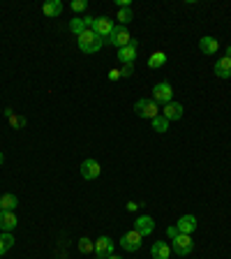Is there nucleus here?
Here are the masks:
<instances>
[{
    "label": "nucleus",
    "mask_w": 231,
    "mask_h": 259,
    "mask_svg": "<svg viewBox=\"0 0 231 259\" xmlns=\"http://www.w3.org/2000/svg\"><path fill=\"white\" fill-rule=\"evenodd\" d=\"M213 72H215L217 76H220V79H229L231 76V58H220L215 63V67H213Z\"/></svg>",
    "instance_id": "obj_16"
},
{
    "label": "nucleus",
    "mask_w": 231,
    "mask_h": 259,
    "mask_svg": "<svg viewBox=\"0 0 231 259\" xmlns=\"http://www.w3.org/2000/svg\"><path fill=\"white\" fill-rule=\"evenodd\" d=\"M42 12L47 16H60V12H63V3H60V0H49V3H44Z\"/></svg>",
    "instance_id": "obj_18"
},
{
    "label": "nucleus",
    "mask_w": 231,
    "mask_h": 259,
    "mask_svg": "<svg viewBox=\"0 0 231 259\" xmlns=\"http://www.w3.org/2000/svg\"><path fill=\"white\" fill-rule=\"evenodd\" d=\"M176 227H178V232L180 234H192L194 229H197V218L194 215H183L180 220L176 222Z\"/></svg>",
    "instance_id": "obj_15"
},
{
    "label": "nucleus",
    "mask_w": 231,
    "mask_h": 259,
    "mask_svg": "<svg viewBox=\"0 0 231 259\" xmlns=\"http://www.w3.org/2000/svg\"><path fill=\"white\" fill-rule=\"evenodd\" d=\"M109 79H111V81H118L120 79V70H111V72H109Z\"/></svg>",
    "instance_id": "obj_30"
},
{
    "label": "nucleus",
    "mask_w": 231,
    "mask_h": 259,
    "mask_svg": "<svg viewBox=\"0 0 231 259\" xmlns=\"http://www.w3.org/2000/svg\"><path fill=\"white\" fill-rule=\"evenodd\" d=\"M16 225H19V220H16L14 210H0V229L3 232H12Z\"/></svg>",
    "instance_id": "obj_12"
},
{
    "label": "nucleus",
    "mask_w": 231,
    "mask_h": 259,
    "mask_svg": "<svg viewBox=\"0 0 231 259\" xmlns=\"http://www.w3.org/2000/svg\"><path fill=\"white\" fill-rule=\"evenodd\" d=\"M86 7H88L86 0H74V3H72V10H74V12H83Z\"/></svg>",
    "instance_id": "obj_27"
},
{
    "label": "nucleus",
    "mask_w": 231,
    "mask_h": 259,
    "mask_svg": "<svg viewBox=\"0 0 231 259\" xmlns=\"http://www.w3.org/2000/svg\"><path fill=\"white\" fill-rule=\"evenodd\" d=\"M132 74H134V65H123L120 76H132Z\"/></svg>",
    "instance_id": "obj_28"
},
{
    "label": "nucleus",
    "mask_w": 231,
    "mask_h": 259,
    "mask_svg": "<svg viewBox=\"0 0 231 259\" xmlns=\"http://www.w3.org/2000/svg\"><path fill=\"white\" fill-rule=\"evenodd\" d=\"M102 167H100V162L97 160H83L81 162V176L86 178V181H93V178L100 176Z\"/></svg>",
    "instance_id": "obj_8"
},
{
    "label": "nucleus",
    "mask_w": 231,
    "mask_h": 259,
    "mask_svg": "<svg viewBox=\"0 0 231 259\" xmlns=\"http://www.w3.org/2000/svg\"><path fill=\"white\" fill-rule=\"evenodd\" d=\"M173 97V88L171 83H167V81H162V83H157L155 88H153V102H160V104H169Z\"/></svg>",
    "instance_id": "obj_5"
},
{
    "label": "nucleus",
    "mask_w": 231,
    "mask_h": 259,
    "mask_svg": "<svg viewBox=\"0 0 231 259\" xmlns=\"http://www.w3.org/2000/svg\"><path fill=\"white\" fill-rule=\"evenodd\" d=\"M107 259H120V257H116V254H109V257Z\"/></svg>",
    "instance_id": "obj_34"
},
{
    "label": "nucleus",
    "mask_w": 231,
    "mask_h": 259,
    "mask_svg": "<svg viewBox=\"0 0 231 259\" xmlns=\"http://www.w3.org/2000/svg\"><path fill=\"white\" fill-rule=\"evenodd\" d=\"M70 30L74 32L76 37H79V35H83V32L88 30V28H86V23H83V19H72V21H70Z\"/></svg>",
    "instance_id": "obj_24"
},
{
    "label": "nucleus",
    "mask_w": 231,
    "mask_h": 259,
    "mask_svg": "<svg viewBox=\"0 0 231 259\" xmlns=\"http://www.w3.org/2000/svg\"><path fill=\"white\" fill-rule=\"evenodd\" d=\"M162 116L171 123V120H180L183 118V104H178V102H169L164 104V109H162Z\"/></svg>",
    "instance_id": "obj_10"
},
{
    "label": "nucleus",
    "mask_w": 231,
    "mask_h": 259,
    "mask_svg": "<svg viewBox=\"0 0 231 259\" xmlns=\"http://www.w3.org/2000/svg\"><path fill=\"white\" fill-rule=\"evenodd\" d=\"M178 234H180V232H178V227H176V225H169V227H167V236L171 238V241L178 236Z\"/></svg>",
    "instance_id": "obj_29"
},
{
    "label": "nucleus",
    "mask_w": 231,
    "mask_h": 259,
    "mask_svg": "<svg viewBox=\"0 0 231 259\" xmlns=\"http://www.w3.org/2000/svg\"><path fill=\"white\" fill-rule=\"evenodd\" d=\"M107 44H113V47H118V49H123V47H127L129 42H132V35H129V30L125 26H116L111 30V35H109L107 39H104Z\"/></svg>",
    "instance_id": "obj_3"
},
{
    "label": "nucleus",
    "mask_w": 231,
    "mask_h": 259,
    "mask_svg": "<svg viewBox=\"0 0 231 259\" xmlns=\"http://www.w3.org/2000/svg\"><path fill=\"white\" fill-rule=\"evenodd\" d=\"M3 162H5V155H3V153H0V167H3Z\"/></svg>",
    "instance_id": "obj_32"
},
{
    "label": "nucleus",
    "mask_w": 231,
    "mask_h": 259,
    "mask_svg": "<svg viewBox=\"0 0 231 259\" xmlns=\"http://www.w3.org/2000/svg\"><path fill=\"white\" fill-rule=\"evenodd\" d=\"M113 252V241L109 236H100L95 241V254H104V257H109V254Z\"/></svg>",
    "instance_id": "obj_14"
},
{
    "label": "nucleus",
    "mask_w": 231,
    "mask_h": 259,
    "mask_svg": "<svg viewBox=\"0 0 231 259\" xmlns=\"http://www.w3.org/2000/svg\"><path fill=\"white\" fill-rule=\"evenodd\" d=\"M171 250L178 254V257H188V254L194 250V241L190 238V234H178V236L171 241Z\"/></svg>",
    "instance_id": "obj_2"
},
{
    "label": "nucleus",
    "mask_w": 231,
    "mask_h": 259,
    "mask_svg": "<svg viewBox=\"0 0 231 259\" xmlns=\"http://www.w3.org/2000/svg\"><path fill=\"white\" fill-rule=\"evenodd\" d=\"M164 63H167V54H164V51H155V54L148 58V67H151V70H157V67H162Z\"/></svg>",
    "instance_id": "obj_20"
},
{
    "label": "nucleus",
    "mask_w": 231,
    "mask_h": 259,
    "mask_svg": "<svg viewBox=\"0 0 231 259\" xmlns=\"http://www.w3.org/2000/svg\"><path fill=\"white\" fill-rule=\"evenodd\" d=\"M118 19H120V23H129V21H134V10H132V7H120Z\"/></svg>",
    "instance_id": "obj_26"
},
{
    "label": "nucleus",
    "mask_w": 231,
    "mask_h": 259,
    "mask_svg": "<svg viewBox=\"0 0 231 259\" xmlns=\"http://www.w3.org/2000/svg\"><path fill=\"white\" fill-rule=\"evenodd\" d=\"M12 245H14V236H12L10 232H5L3 236H0V257H3V254H5Z\"/></svg>",
    "instance_id": "obj_21"
},
{
    "label": "nucleus",
    "mask_w": 231,
    "mask_h": 259,
    "mask_svg": "<svg viewBox=\"0 0 231 259\" xmlns=\"http://www.w3.org/2000/svg\"><path fill=\"white\" fill-rule=\"evenodd\" d=\"M76 42H79V49L83 54H97V51L104 47V39L100 37L95 30H86L83 35L76 37Z\"/></svg>",
    "instance_id": "obj_1"
},
{
    "label": "nucleus",
    "mask_w": 231,
    "mask_h": 259,
    "mask_svg": "<svg viewBox=\"0 0 231 259\" xmlns=\"http://www.w3.org/2000/svg\"><path fill=\"white\" fill-rule=\"evenodd\" d=\"M134 229L141 236H148V234H153V229H155V220H153L151 215H141V218H136Z\"/></svg>",
    "instance_id": "obj_11"
},
{
    "label": "nucleus",
    "mask_w": 231,
    "mask_h": 259,
    "mask_svg": "<svg viewBox=\"0 0 231 259\" xmlns=\"http://www.w3.org/2000/svg\"><path fill=\"white\" fill-rule=\"evenodd\" d=\"M151 257L153 259H169V257H171V248H169L164 241H157V243H153Z\"/></svg>",
    "instance_id": "obj_13"
},
{
    "label": "nucleus",
    "mask_w": 231,
    "mask_h": 259,
    "mask_svg": "<svg viewBox=\"0 0 231 259\" xmlns=\"http://www.w3.org/2000/svg\"><path fill=\"white\" fill-rule=\"evenodd\" d=\"M153 130L160 132V135H164V132L169 130V120L164 118V116H155V118H153Z\"/></svg>",
    "instance_id": "obj_23"
},
{
    "label": "nucleus",
    "mask_w": 231,
    "mask_h": 259,
    "mask_svg": "<svg viewBox=\"0 0 231 259\" xmlns=\"http://www.w3.org/2000/svg\"><path fill=\"white\" fill-rule=\"evenodd\" d=\"M113 28H116V26H113V21H111V19H109V16H97L90 30H95L97 35H100V37L104 39V37H109V35H111V30H113Z\"/></svg>",
    "instance_id": "obj_7"
},
{
    "label": "nucleus",
    "mask_w": 231,
    "mask_h": 259,
    "mask_svg": "<svg viewBox=\"0 0 231 259\" xmlns=\"http://www.w3.org/2000/svg\"><path fill=\"white\" fill-rule=\"evenodd\" d=\"M199 49H201V54L213 56L217 49H220V42H217L215 37H201L199 39Z\"/></svg>",
    "instance_id": "obj_17"
},
{
    "label": "nucleus",
    "mask_w": 231,
    "mask_h": 259,
    "mask_svg": "<svg viewBox=\"0 0 231 259\" xmlns=\"http://www.w3.org/2000/svg\"><path fill=\"white\" fill-rule=\"evenodd\" d=\"M134 111L139 113L141 118H155V116H160V109H157V104L153 102V97L148 100V97H141L139 102L134 104Z\"/></svg>",
    "instance_id": "obj_4"
},
{
    "label": "nucleus",
    "mask_w": 231,
    "mask_h": 259,
    "mask_svg": "<svg viewBox=\"0 0 231 259\" xmlns=\"http://www.w3.org/2000/svg\"><path fill=\"white\" fill-rule=\"evenodd\" d=\"M226 58H231V47H229V49H226Z\"/></svg>",
    "instance_id": "obj_33"
},
{
    "label": "nucleus",
    "mask_w": 231,
    "mask_h": 259,
    "mask_svg": "<svg viewBox=\"0 0 231 259\" xmlns=\"http://www.w3.org/2000/svg\"><path fill=\"white\" fill-rule=\"evenodd\" d=\"M141 234L136 232V229H132V232H127L123 238H120V248L127 250V252H136V250L141 248Z\"/></svg>",
    "instance_id": "obj_6"
},
{
    "label": "nucleus",
    "mask_w": 231,
    "mask_h": 259,
    "mask_svg": "<svg viewBox=\"0 0 231 259\" xmlns=\"http://www.w3.org/2000/svg\"><path fill=\"white\" fill-rule=\"evenodd\" d=\"M79 252L81 254H90L95 252V241H90V238H79Z\"/></svg>",
    "instance_id": "obj_22"
},
{
    "label": "nucleus",
    "mask_w": 231,
    "mask_h": 259,
    "mask_svg": "<svg viewBox=\"0 0 231 259\" xmlns=\"http://www.w3.org/2000/svg\"><path fill=\"white\" fill-rule=\"evenodd\" d=\"M118 60L123 65H134V60H136V39H132L127 47L118 49Z\"/></svg>",
    "instance_id": "obj_9"
},
{
    "label": "nucleus",
    "mask_w": 231,
    "mask_h": 259,
    "mask_svg": "<svg viewBox=\"0 0 231 259\" xmlns=\"http://www.w3.org/2000/svg\"><path fill=\"white\" fill-rule=\"evenodd\" d=\"M5 113H7V118H10V125L12 127H23V125H26V118H23V116H16L14 111H10V109H5Z\"/></svg>",
    "instance_id": "obj_25"
},
{
    "label": "nucleus",
    "mask_w": 231,
    "mask_h": 259,
    "mask_svg": "<svg viewBox=\"0 0 231 259\" xmlns=\"http://www.w3.org/2000/svg\"><path fill=\"white\" fill-rule=\"evenodd\" d=\"M16 206H19L16 194H3V197H0V210H14Z\"/></svg>",
    "instance_id": "obj_19"
},
{
    "label": "nucleus",
    "mask_w": 231,
    "mask_h": 259,
    "mask_svg": "<svg viewBox=\"0 0 231 259\" xmlns=\"http://www.w3.org/2000/svg\"><path fill=\"white\" fill-rule=\"evenodd\" d=\"M136 208H139V204H136V201H129V204H127V210H136Z\"/></svg>",
    "instance_id": "obj_31"
}]
</instances>
